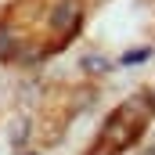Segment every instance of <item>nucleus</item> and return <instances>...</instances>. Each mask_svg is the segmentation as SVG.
Masks as SVG:
<instances>
[{
  "mask_svg": "<svg viewBox=\"0 0 155 155\" xmlns=\"http://www.w3.org/2000/svg\"><path fill=\"white\" fill-rule=\"evenodd\" d=\"M79 22H83V4L79 0H58L54 11H51V29L58 33V43L54 47H65L69 40L76 36Z\"/></svg>",
  "mask_w": 155,
  "mask_h": 155,
  "instance_id": "obj_2",
  "label": "nucleus"
},
{
  "mask_svg": "<svg viewBox=\"0 0 155 155\" xmlns=\"http://www.w3.org/2000/svg\"><path fill=\"white\" fill-rule=\"evenodd\" d=\"M148 54H152L148 47H137V51H126V54H123V65H141V61H144Z\"/></svg>",
  "mask_w": 155,
  "mask_h": 155,
  "instance_id": "obj_3",
  "label": "nucleus"
},
{
  "mask_svg": "<svg viewBox=\"0 0 155 155\" xmlns=\"http://www.w3.org/2000/svg\"><path fill=\"white\" fill-rule=\"evenodd\" d=\"M148 119H152V101L141 94V97H130L126 105H119L112 119L101 126V137H105V144L119 152V148H126V144H134L141 134H144V126H148Z\"/></svg>",
  "mask_w": 155,
  "mask_h": 155,
  "instance_id": "obj_1",
  "label": "nucleus"
}]
</instances>
